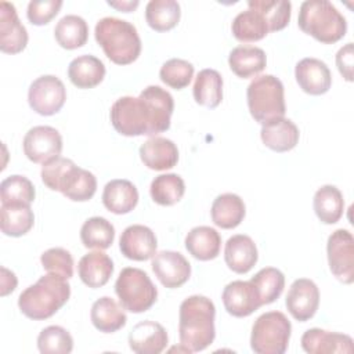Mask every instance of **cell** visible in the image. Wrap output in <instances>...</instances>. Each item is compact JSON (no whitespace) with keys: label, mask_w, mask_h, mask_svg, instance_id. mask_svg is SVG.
Returning a JSON list of instances; mask_svg holds the SVG:
<instances>
[{"label":"cell","mask_w":354,"mask_h":354,"mask_svg":"<svg viewBox=\"0 0 354 354\" xmlns=\"http://www.w3.org/2000/svg\"><path fill=\"white\" fill-rule=\"evenodd\" d=\"M174 100L159 86H148L138 97L124 95L111 106L113 129L126 137H155L169 130Z\"/></svg>","instance_id":"6da1fadb"},{"label":"cell","mask_w":354,"mask_h":354,"mask_svg":"<svg viewBox=\"0 0 354 354\" xmlns=\"http://www.w3.org/2000/svg\"><path fill=\"white\" fill-rule=\"evenodd\" d=\"M214 317L216 307L209 297L201 295L187 297L178 311L180 343L191 353L207 348L216 337Z\"/></svg>","instance_id":"7a4b0ae2"},{"label":"cell","mask_w":354,"mask_h":354,"mask_svg":"<svg viewBox=\"0 0 354 354\" xmlns=\"http://www.w3.org/2000/svg\"><path fill=\"white\" fill-rule=\"evenodd\" d=\"M41 181L51 191H58L75 202L90 201L97 191L95 176L73 163L68 158L58 156L41 167Z\"/></svg>","instance_id":"3957f363"},{"label":"cell","mask_w":354,"mask_h":354,"mask_svg":"<svg viewBox=\"0 0 354 354\" xmlns=\"http://www.w3.org/2000/svg\"><path fill=\"white\" fill-rule=\"evenodd\" d=\"M69 296L71 285L66 279L47 274L19 295L18 307L25 317L41 321L53 317L69 300Z\"/></svg>","instance_id":"277c9868"},{"label":"cell","mask_w":354,"mask_h":354,"mask_svg":"<svg viewBox=\"0 0 354 354\" xmlns=\"http://www.w3.org/2000/svg\"><path fill=\"white\" fill-rule=\"evenodd\" d=\"M97 43L116 65L134 62L141 53V39L133 24L115 17L101 18L94 29Z\"/></svg>","instance_id":"5b68a950"},{"label":"cell","mask_w":354,"mask_h":354,"mask_svg":"<svg viewBox=\"0 0 354 354\" xmlns=\"http://www.w3.org/2000/svg\"><path fill=\"white\" fill-rule=\"evenodd\" d=\"M299 28L324 44H333L347 32L346 18L328 0L303 1L297 17Z\"/></svg>","instance_id":"8992f818"},{"label":"cell","mask_w":354,"mask_h":354,"mask_svg":"<svg viewBox=\"0 0 354 354\" xmlns=\"http://www.w3.org/2000/svg\"><path fill=\"white\" fill-rule=\"evenodd\" d=\"M246 98L252 118L261 124L285 116L283 84L272 75L254 77L248 86Z\"/></svg>","instance_id":"52a82bcc"},{"label":"cell","mask_w":354,"mask_h":354,"mask_svg":"<svg viewBox=\"0 0 354 354\" xmlns=\"http://www.w3.org/2000/svg\"><path fill=\"white\" fill-rule=\"evenodd\" d=\"M115 292L120 306L134 314L149 310L158 297V289L148 274L136 267H126L120 271Z\"/></svg>","instance_id":"ba28073f"},{"label":"cell","mask_w":354,"mask_h":354,"mask_svg":"<svg viewBox=\"0 0 354 354\" xmlns=\"http://www.w3.org/2000/svg\"><path fill=\"white\" fill-rule=\"evenodd\" d=\"M290 332V321L283 313H264L252 326L250 347L257 354H283L289 344Z\"/></svg>","instance_id":"9c48e42d"},{"label":"cell","mask_w":354,"mask_h":354,"mask_svg":"<svg viewBox=\"0 0 354 354\" xmlns=\"http://www.w3.org/2000/svg\"><path fill=\"white\" fill-rule=\"evenodd\" d=\"M330 272L343 283L354 282V238L348 230L333 231L326 243Z\"/></svg>","instance_id":"30bf717a"},{"label":"cell","mask_w":354,"mask_h":354,"mask_svg":"<svg viewBox=\"0 0 354 354\" xmlns=\"http://www.w3.org/2000/svg\"><path fill=\"white\" fill-rule=\"evenodd\" d=\"M66 100V88L57 76L43 75L32 82L28 91L30 108L41 115L51 116L61 111Z\"/></svg>","instance_id":"8fae6325"},{"label":"cell","mask_w":354,"mask_h":354,"mask_svg":"<svg viewBox=\"0 0 354 354\" xmlns=\"http://www.w3.org/2000/svg\"><path fill=\"white\" fill-rule=\"evenodd\" d=\"M24 153L33 163H47L61 155L62 137L51 126H35L24 137Z\"/></svg>","instance_id":"7c38bea8"},{"label":"cell","mask_w":354,"mask_h":354,"mask_svg":"<svg viewBox=\"0 0 354 354\" xmlns=\"http://www.w3.org/2000/svg\"><path fill=\"white\" fill-rule=\"evenodd\" d=\"M285 304L295 319L306 322L313 318L318 310L319 289L314 281L299 278L290 285Z\"/></svg>","instance_id":"4fadbf2b"},{"label":"cell","mask_w":354,"mask_h":354,"mask_svg":"<svg viewBox=\"0 0 354 354\" xmlns=\"http://www.w3.org/2000/svg\"><path fill=\"white\" fill-rule=\"evenodd\" d=\"M152 271L159 282L169 289L183 286L191 277V264L174 250H162L152 259Z\"/></svg>","instance_id":"5bb4252c"},{"label":"cell","mask_w":354,"mask_h":354,"mask_svg":"<svg viewBox=\"0 0 354 354\" xmlns=\"http://www.w3.org/2000/svg\"><path fill=\"white\" fill-rule=\"evenodd\" d=\"M119 249L129 260L145 261L156 254L158 241L155 232L142 224H133L124 228L119 239Z\"/></svg>","instance_id":"9a60e30c"},{"label":"cell","mask_w":354,"mask_h":354,"mask_svg":"<svg viewBox=\"0 0 354 354\" xmlns=\"http://www.w3.org/2000/svg\"><path fill=\"white\" fill-rule=\"evenodd\" d=\"M223 304L228 314L243 318L261 307L260 296L256 286L250 281H232L221 295Z\"/></svg>","instance_id":"2e32d148"},{"label":"cell","mask_w":354,"mask_h":354,"mask_svg":"<svg viewBox=\"0 0 354 354\" xmlns=\"http://www.w3.org/2000/svg\"><path fill=\"white\" fill-rule=\"evenodd\" d=\"M295 77L300 88L310 95H321L329 91L332 75L328 65L318 58H303L296 64Z\"/></svg>","instance_id":"e0dca14e"},{"label":"cell","mask_w":354,"mask_h":354,"mask_svg":"<svg viewBox=\"0 0 354 354\" xmlns=\"http://www.w3.org/2000/svg\"><path fill=\"white\" fill-rule=\"evenodd\" d=\"M28 44L26 28L21 24L14 4L0 3V50L6 54H18Z\"/></svg>","instance_id":"ac0fdd59"},{"label":"cell","mask_w":354,"mask_h":354,"mask_svg":"<svg viewBox=\"0 0 354 354\" xmlns=\"http://www.w3.org/2000/svg\"><path fill=\"white\" fill-rule=\"evenodd\" d=\"M301 347L308 354H330L354 351L353 339L348 335L325 330L321 328H311L301 336Z\"/></svg>","instance_id":"d6986e66"},{"label":"cell","mask_w":354,"mask_h":354,"mask_svg":"<svg viewBox=\"0 0 354 354\" xmlns=\"http://www.w3.org/2000/svg\"><path fill=\"white\" fill-rule=\"evenodd\" d=\"M169 343L166 329L155 321H141L129 333V346L137 354H159Z\"/></svg>","instance_id":"ffe728a7"},{"label":"cell","mask_w":354,"mask_h":354,"mask_svg":"<svg viewBox=\"0 0 354 354\" xmlns=\"http://www.w3.org/2000/svg\"><path fill=\"white\" fill-rule=\"evenodd\" d=\"M256 243L249 235L236 234L228 238L224 248V260L230 270L236 274L249 272L257 263Z\"/></svg>","instance_id":"44dd1931"},{"label":"cell","mask_w":354,"mask_h":354,"mask_svg":"<svg viewBox=\"0 0 354 354\" xmlns=\"http://www.w3.org/2000/svg\"><path fill=\"white\" fill-rule=\"evenodd\" d=\"M140 158L151 170H169L178 162V149L171 140L155 136L140 147Z\"/></svg>","instance_id":"7402d4cb"},{"label":"cell","mask_w":354,"mask_h":354,"mask_svg":"<svg viewBox=\"0 0 354 354\" xmlns=\"http://www.w3.org/2000/svg\"><path fill=\"white\" fill-rule=\"evenodd\" d=\"M260 137L267 148L275 152H288L297 145L300 133L290 119L278 118L261 126Z\"/></svg>","instance_id":"603a6c76"},{"label":"cell","mask_w":354,"mask_h":354,"mask_svg":"<svg viewBox=\"0 0 354 354\" xmlns=\"http://www.w3.org/2000/svg\"><path fill=\"white\" fill-rule=\"evenodd\" d=\"M77 274L82 282L88 288H101L113 274V261L101 250L90 252L79 260Z\"/></svg>","instance_id":"cb8c5ba5"},{"label":"cell","mask_w":354,"mask_h":354,"mask_svg":"<svg viewBox=\"0 0 354 354\" xmlns=\"http://www.w3.org/2000/svg\"><path fill=\"white\" fill-rule=\"evenodd\" d=\"M102 203L113 214L130 213L138 203V191L129 180H111L104 187Z\"/></svg>","instance_id":"d4e9b609"},{"label":"cell","mask_w":354,"mask_h":354,"mask_svg":"<svg viewBox=\"0 0 354 354\" xmlns=\"http://www.w3.org/2000/svg\"><path fill=\"white\" fill-rule=\"evenodd\" d=\"M185 249L188 253L201 261H209L218 256L221 249L220 234L207 225L192 228L185 236Z\"/></svg>","instance_id":"484cf974"},{"label":"cell","mask_w":354,"mask_h":354,"mask_svg":"<svg viewBox=\"0 0 354 354\" xmlns=\"http://www.w3.org/2000/svg\"><path fill=\"white\" fill-rule=\"evenodd\" d=\"M105 65L94 55H79L68 66V77L77 88H93L105 77Z\"/></svg>","instance_id":"4316f807"},{"label":"cell","mask_w":354,"mask_h":354,"mask_svg":"<svg viewBox=\"0 0 354 354\" xmlns=\"http://www.w3.org/2000/svg\"><path fill=\"white\" fill-rule=\"evenodd\" d=\"M245 213L246 207L242 198L231 192L218 195L213 201L210 209L212 221L223 230H232L238 227L242 223Z\"/></svg>","instance_id":"83f0119b"},{"label":"cell","mask_w":354,"mask_h":354,"mask_svg":"<svg viewBox=\"0 0 354 354\" xmlns=\"http://www.w3.org/2000/svg\"><path fill=\"white\" fill-rule=\"evenodd\" d=\"M90 318L94 328L104 333H113L127 322L124 308L108 296L100 297L93 303Z\"/></svg>","instance_id":"f1b7e54d"},{"label":"cell","mask_w":354,"mask_h":354,"mask_svg":"<svg viewBox=\"0 0 354 354\" xmlns=\"http://www.w3.org/2000/svg\"><path fill=\"white\" fill-rule=\"evenodd\" d=\"M231 71L242 79L259 75L267 65L266 53L254 46H238L228 55Z\"/></svg>","instance_id":"f546056e"},{"label":"cell","mask_w":354,"mask_h":354,"mask_svg":"<svg viewBox=\"0 0 354 354\" xmlns=\"http://www.w3.org/2000/svg\"><path fill=\"white\" fill-rule=\"evenodd\" d=\"M0 228L7 236H22L28 234L35 224V214L30 205L26 203H1Z\"/></svg>","instance_id":"4dcf8cb0"},{"label":"cell","mask_w":354,"mask_h":354,"mask_svg":"<svg viewBox=\"0 0 354 354\" xmlns=\"http://www.w3.org/2000/svg\"><path fill=\"white\" fill-rule=\"evenodd\" d=\"M313 206L321 223L335 224L342 218L344 212L343 194L335 185H322L314 195Z\"/></svg>","instance_id":"1f68e13d"},{"label":"cell","mask_w":354,"mask_h":354,"mask_svg":"<svg viewBox=\"0 0 354 354\" xmlns=\"http://www.w3.org/2000/svg\"><path fill=\"white\" fill-rule=\"evenodd\" d=\"M194 100L196 104L216 108L223 100V77L216 69H202L195 77L192 87Z\"/></svg>","instance_id":"d6a6232c"},{"label":"cell","mask_w":354,"mask_h":354,"mask_svg":"<svg viewBox=\"0 0 354 354\" xmlns=\"http://www.w3.org/2000/svg\"><path fill=\"white\" fill-rule=\"evenodd\" d=\"M57 43L66 50H75L87 43L88 25L87 22L75 14L62 17L54 29Z\"/></svg>","instance_id":"836d02e7"},{"label":"cell","mask_w":354,"mask_h":354,"mask_svg":"<svg viewBox=\"0 0 354 354\" xmlns=\"http://www.w3.org/2000/svg\"><path fill=\"white\" fill-rule=\"evenodd\" d=\"M181 17L180 4L174 0H151L145 7V19L156 32L173 29Z\"/></svg>","instance_id":"e575fe53"},{"label":"cell","mask_w":354,"mask_h":354,"mask_svg":"<svg viewBox=\"0 0 354 354\" xmlns=\"http://www.w3.org/2000/svg\"><path fill=\"white\" fill-rule=\"evenodd\" d=\"M80 239L87 249H108L115 239V227L104 217H90L80 228Z\"/></svg>","instance_id":"d590c367"},{"label":"cell","mask_w":354,"mask_h":354,"mask_svg":"<svg viewBox=\"0 0 354 354\" xmlns=\"http://www.w3.org/2000/svg\"><path fill=\"white\" fill-rule=\"evenodd\" d=\"M231 30L234 37L243 43L259 41L270 33L264 18L257 11L250 8L239 12L234 18Z\"/></svg>","instance_id":"8d00e7d4"},{"label":"cell","mask_w":354,"mask_h":354,"mask_svg":"<svg viewBox=\"0 0 354 354\" xmlns=\"http://www.w3.org/2000/svg\"><path fill=\"white\" fill-rule=\"evenodd\" d=\"M185 192L184 180L174 173H166L155 177L149 187L151 198L160 206H173L181 201Z\"/></svg>","instance_id":"74e56055"},{"label":"cell","mask_w":354,"mask_h":354,"mask_svg":"<svg viewBox=\"0 0 354 354\" xmlns=\"http://www.w3.org/2000/svg\"><path fill=\"white\" fill-rule=\"evenodd\" d=\"M250 10L257 11L267 22L270 32L282 30L290 21L292 4L286 0H250Z\"/></svg>","instance_id":"f35d334b"},{"label":"cell","mask_w":354,"mask_h":354,"mask_svg":"<svg viewBox=\"0 0 354 354\" xmlns=\"http://www.w3.org/2000/svg\"><path fill=\"white\" fill-rule=\"evenodd\" d=\"M250 282L256 286L260 303L264 306L274 303L282 295L285 288V275L278 268L266 267L252 277Z\"/></svg>","instance_id":"ab89813d"},{"label":"cell","mask_w":354,"mask_h":354,"mask_svg":"<svg viewBox=\"0 0 354 354\" xmlns=\"http://www.w3.org/2000/svg\"><path fill=\"white\" fill-rule=\"evenodd\" d=\"M36 191L32 181L24 176L12 174L6 177L0 184L1 203H26L35 201Z\"/></svg>","instance_id":"60d3db41"},{"label":"cell","mask_w":354,"mask_h":354,"mask_svg":"<svg viewBox=\"0 0 354 354\" xmlns=\"http://www.w3.org/2000/svg\"><path fill=\"white\" fill-rule=\"evenodd\" d=\"M37 348L41 354H69L73 350V339L65 328L50 325L39 333Z\"/></svg>","instance_id":"b9f144b4"},{"label":"cell","mask_w":354,"mask_h":354,"mask_svg":"<svg viewBox=\"0 0 354 354\" xmlns=\"http://www.w3.org/2000/svg\"><path fill=\"white\" fill-rule=\"evenodd\" d=\"M192 76H194V65L181 58H171L166 61L159 71L160 80L166 86L176 90H181L187 87L191 83Z\"/></svg>","instance_id":"7bdbcfd3"},{"label":"cell","mask_w":354,"mask_h":354,"mask_svg":"<svg viewBox=\"0 0 354 354\" xmlns=\"http://www.w3.org/2000/svg\"><path fill=\"white\" fill-rule=\"evenodd\" d=\"M40 261L48 274H54L65 279H69L73 275V257L64 248H51L43 252Z\"/></svg>","instance_id":"ee69618b"},{"label":"cell","mask_w":354,"mask_h":354,"mask_svg":"<svg viewBox=\"0 0 354 354\" xmlns=\"http://www.w3.org/2000/svg\"><path fill=\"white\" fill-rule=\"evenodd\" d=\"M61 0H32L28 4L26 17L36 26L47 25L61 10Z\"/></svg>","instance_id":"f6af8a7d"},{"label":"cell","mask_w":354,"mask_h":354,"mask_svg":"<svg viewBox=\"0 0 354 354\" xmlns=\"http://www.w3.org/2000/svg\"><path fill=\"white\" fill-rule=\"evenodd\" d=\"M353 65H354L353 43H347L336 54V66H337L340 75L347 82H353Z\"/></svg>","instance_id":"bcb514c9"},{"label":"cell","mask_w":354,"mask_h":354,"mask_svg":"<svg viewBox=\"0 0 354 354\" xmlns=\"http://www.w3.org/2000/svg\"><path fill=\"white\" fill-rule=\"evenodd\" d=\"M17 277L12 271L7 270L6 267H1V296H7L8 293L14 292L17 288Z\"/></svg>","instance_id":"7dc6e473"},{"label":"cell","mask_w":354,"mask_h":354,"mask_svg":"<svg viewBox=\"0 0 354 354\" xmlns=\"http://www.w3.org/2000/svg\"><path fill=\"white\" fill-rule=\"evenodd\" d=\"M140 1L138 0H127V1H108V6L119 10V11H123V12H130L133 10H136L138 7Z\"/></svg>","instance_id":"c3c4849f"}]
</instances>
